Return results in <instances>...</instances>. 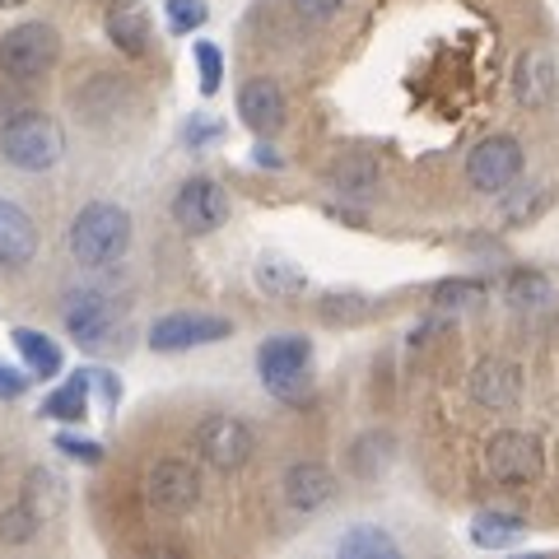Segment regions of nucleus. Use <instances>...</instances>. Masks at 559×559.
Segmentation results:
<instances>
[{
    "label": "nucleus",
    "mask_w": 559,
    "mask_h": 559,
    "mask_svg": "<svg viewBox=\"0 0 559 559\" xmlns=\"http://www.w3.org/2000/svg\"><path fill=\"white\" fill-rule=\"evenodd\" d=\"M485 294L480 280H443L439 289H433V299H439L443 308H462V304H476Z\"/></svg>",
    "instance_id": "obj_29"
},
{
    "label": "nucleus",
    "mask_w": 559,
    "mask_h": 559,
    "mask_svg": "<svg viewBox=\"0 0 559 559\" xmlns=\"http://www.w3.org/2000/svg\"><path fill=\"white\" fill-rule=\"evenodd\" d=\"M257 373H261V388H266L275 401L304 406V401L312 396V345H308V336L285 331V336L261 341Z\"/></svg>",
    "instance_id": "obj_2"
},
{
    "label": "nucleus",
    "mask_w": 559,
    "mask_h": 559,
    "mask_svg": "<svg viewBox=\"0 0 559 559\" xmlns=\"http://www.w3.org/2000/svg\"><path fill=\"white\" fill-rule=\"evenodd\" d=\"M509 299L518 308H536V304H546L550 299V280L546 275H536V271H522L509 280Z\"/></svg>",
    "instance_id": "obj_26"
},
{
    "label": "nucleus",
    "mask_w": 559,
    "mask_h": 559,
    "mask_svg": "<svg viewBox=\"0 0 559 559\" xmlns=\"http://www.w3.org/2000/svg\"><path fill=\"white\" fill-rule=\"evenodd\" d=\"M485 471L489 480L499 485H532L540 471H546V452H540L536 433H522V429H503L485 443Z\"/></svg>",
    "instance_id": "obj_7"
},
{
    "label": "nucleus",
    "mask_w": 559,
    "mask_h": 559,
    "mask_svg": "<svg viewBox=\"0 0 559 559\" xmlns=\"http://www.w3.org/2000/svg\"><path fill=\"white\" fill-rule=\"evenodd\" d=\"M145 499L159 518H187L201 503V471L182 457L154 462L145 476Z\"/></svg>",
    "instance_id": "obj_8"
},
{
    "label": "nucleus",
    "mask_w": 559,
    "mask_h": 559,
    "mask_svg": "<svg viewBox=\"0 0 559 559\" xmlns=\"http://www.w3.org/2000/svg\"><path fill=\"white\" fill-rule=\"evenodd\" d=\"M318 312L326 322H336V326H345V322H364L373 312V304H369V294H355V289H341V294H326V299L318 304Z\"/></svg>",
    "instance_id": "obj_24"
},
{
    "label": "nucleus",
    "mask_w": 559,
    "mask_h": 559,
    "mask_svg": "<svg viewBox=\"0 0 559 559\" xmlns=\"http://www.w3.org/2000/svg\"><path fill=\"white\" fill-rule=\"evenodd\" d=\"M38 527H43V518H38V509H33L28 499L0 513V540H10V546H24V540H33V536H38Z\"/></svg>",
    "instance_id": "obj_25"
},
{
    "label": "nucleus",
    "mask_w": 559,
    "mask_h": 559,
    "mask_svg": "<svg viewBox=\"0 0 559 559\" xmlns=\"http://www.w3.org/2000/svg\"><path fill=\"white\" fill-rule=\"evenodd\" d=\"M229 215H234L229 191H224L215 178H191L178 187V197H173V219H178V229L191 238L224 229Z\"/></svg>",
    "instance_id": "obj_10"
},
{
    "label": "nucleus",
    "mask_w": 559,
    "mask_h": 559,
    "mask_svg": "<svg viewBox=\"0 0 559 559\" xmlns=\"http://www.w3.org/2000/svg\"><path fill=\"white\" fill-rule=\"evenodd\" d=\"M197 66H201V94L210 98L224 84V57L215 43H197Z\"/></svg>",
    "instance_id": "obj_28"
},
{
    "label": "nucleus",
    "mask_w": 559,
    "mask_h": 559,
    "mask_svg": "<svg viewBox=\"0 0 559 559\" xmlns=\"http://www.w3.org/2000/svg\"><path fill=\"white\" fill-rule=\"evenodd\" d=\"M57 448L66 452V457H75V462H103V448L98 443H90V439H75V433H61V439H57Z\"/></svg>",
    "instance_id": "obj_31"
},
{
    "label": "nucleus",
    "mask_w": 559,
    "mask_h": 559,
    "mask_svg": "<svg viewBox=\"0 0 559 559\" xmlns=\"http://www.w3.org/2000/svg\"><path fill=\"white\" fill-rule=\"evenodd\" d=\"M24 112H33V103H28L24 94H14V90L0 94V127H10V121L24 117Z\"/></svg>",
    "instance_id": "obj_33"
},
{
    "label": "nucleus",
    "mask_w": 559,
    "mask_h": 559,
    "mask_svg": "<svg viewBox=\"0 0 559 559\" xmlns=\"http://www.w3.org/2000/svg\"><path fill=\"white\" fill-rule=\"evenodd\" d=\"M61 322L66 331L75 336V345L84 349H103L112 336H121V299H112L108 289H94V285H80L66 294L61 304Z\"/></svg>",
    "instance_id": "obj_5"
},
{
    "label": "nucleus",
    "mask_w": 559,
    "mask_h": 559,
    "mask_svg": "<svg viewBox=\"0 0 559 559\" xmlns=\"http://www.w3.org/2000/svg\"><path fill=\"white\" fill-rule=\"evenodd\" d=\"M20 5H28V0H0V10H20Z\"/></svg>",
    "instance_id": "obj_36"
},
{
    "label": "nucleus",
    "mask_w": 559,
    "mask_h": 559,
    "mask_svg": "<svg viewBox=\"0 0 559 559\" xmlns=\"http://www.w3.org/2000/svg\"><path fill=\"white\" fill-rule=\"evenodd\" d=\"M14 349H20L24 369L33 378H57L61 373V345L51 341V336H43V331L20 326V331H14Z\"/></svg>",
    "instance_id": "obj_19"
},
{
    "label": "nucleus",
    "mask_w": 559,
    "mask_h": 559,
    "mask_svg": "<svg viewBox=\"0 0 559 559\" xmlns=\"http://www.w3.org/2000/svg\"><path fill=\"white\" fill-rule=\"evenodd\" d=\"M229 336H234V322L215 318V312H164V318H154L150 331H145L150 349H159V355L215 345V341H229Z\"/></svg>",
    "instance_id": "obj_9"
},
{
    "label": "nucleus",
    "mask_w": 559,
    "mask_h": 559,
    "mask_svg": "<svg viewBox=\"0 0 559 559\" xmlns=\"http://www.w3.org/2000/svg\"><path fill=\"white\" fill-rule=\"evenodd\" d=\"M28 382H33V373L24 369H10V364H0V401H14V396H24L28 392Z\"/></svg>",
    "instance_id": "obj_32"
},
{
    "label": "nucleus",
    "mask_w": 559,
    "mask_h": 559,
    "mask_svg": "<svg viewBox=\"0 0 559 559\" xmlns=\"http://www.w3.org/2000/svg\"><path fill=\"white\" fill-rule=\"evenodd\" d=\"M90 378H94V388H98V396H103V411H112L117 401H121V388H117V378L108 373V369H90Z\"/></svg>",
    "instance_id": "obj_34"
},
{
    "label": "nucleus",
    "mask_w": 559,
    "mask_h": 559,
    "mask_svg": "<svg viewBox=\"0 0 559 559\" xmlns=\"http://www.w3.org/2000/svg\"><path fill=\"white\" fill-rule=\"evenodd\" d=\"M331 187H336L341 197H364V191L378 187V164L364 159V154H349V159L331 168Z\"/></svg>",
    "instance_id": "obj_22"
},
{
    "label": "nucleus",
    "mask_w": 559,
    "mask_h": 559,
    "mask_svg": "<svg viewBox=\"0 0 559 559\" xmlns=\"http://www.w3.org/2000/svg\"><path fill=\"white\" fill-rule=\"evenodd\" d=\"M336 550L345 559H392L396 555V540L388 532H378V527H355V532L341 536Z\"/></svg>",
    "instance_id": "obj_23"
},
{
    "label": "nucleus",
    "mask_w": 559,
    "mask_h": 559,
    "mask_svg": "<svg viewBox=\"0 0 559 559\" xmlns=\"http://www.w3.org/2000/svg\"><path fill=\"white\" fill-rule=\"evenodd\" d=\"M555 90H559V70H555L550 51H540V47L522 51L518 66H513V98L527 112H540L555 103Z\"/></svg>",
    "instance_id": "obj_13"
},
{
    "label": "nucleus",
    "mask_w": 559,
    "mask_h": 559,
    "mask_svg": "<svg viewBox=\"0 0 559 559\" xmlns=\"http://www.w3.org/2000/svg\"><path fill=\"white\" fill-rule=\"evenodd\" d=\"M522 522L518 518H509V513H480L476 522H471V540H476L480 550H509V546H518L522 540Z\"/></svg>",
    "instance_id": "obj_21"
},
{
    "label": "nucleus",
    "mask_w": 559,
    "mask_h": 559,
    "mask_svg": "<svg viewBox=\"0 0 559 559\" xmlns=\"http://www.w3.org/2000/svg\"><path fill=\"white\" fill-rule=\"evenodd\" d=\"M131 248V215L112 201H90L70 224V257L90 271L121 261Z\"/></svg>",
    "instance_id": "obj_1"
},
{
    "label": "nucleus",
    "mask_w": 559,
    "mask_h": 559,
    "mask_svg": "<svg viewBox=\"0 0 559 559\" xmlns=\"http://www.w3.org/2000/svg\"><path fill=\"white\" fill-rule=\"evenodd\" d=\"M257 164H266V168H280V154H271V145H261V150H257Z\"/></svg>",
    "instance_id": "obj_35"
},
{
    "label": "nucleus",
    "mask_w": 559,
    "mask_h": 559,
    "mask_svg": "<svg viewBox=\"0 0 559 559\" xmlns=\"http://www.w3.org/2000/svg\"><path fill=\"white\" fill-rule=\"evenodd\" d=\"M471 396L485 411H513L522 401V369L509 359H480L476 373H471Z\"/></svg>",
    "instance_id": "obj_14"
},
{
    "label": "nucleus",
    "mask_w": 559,
    "mask_h": 559,
    "mask_svg": "<svg viewBox=\"0 0 559 559\" xmlns=\"http://www.w3.org/2000/svg\"><path fill=\"white\" fill-rule=\"evenodd\" d=\"M238 117L252 135H275L285 127V94L275 80H248L238 90Z\"/></svg>",
    "instance_id": "obj_15"
},
{
    "label": "nucleus",
    "mask_w": 559,
    "mask_h": 559,
    "mask_svg": "<svg viewBox=\"0 0 559 559\" xmlns=\"http://www.w3.org/2000/svg\"><path fill=\"white\" fill-rule=\"evenodd\" d=\"M466 178L476 191H509L522 178V145L513 135H489L471 150Z\"/></svg>",
    "instance_id": "obj_11"
},
{
    "label": "nucleus",
    "mask_w": 559,
    "mask_h": 559,
    "mask_svg": "<svg viewBox=\"0 0 559 559\" xmlns=\"http://www.w3.org/2000/svg\"><path fill=\"white\" fill-rule=\"evenodd\" d=\"M0 154L20 173H47L66 159V131L43 112H24L0 127Z\"/></svg>",
    "instance_id": "obj_3"
},
{
    "label": "nucleus",
    "mask_w": 559,
    "mask_h": 559,
    "mask_svg": "<svg viewBox=\"0 0 559 559\" xmlns=\"http://www.w3.org/2000/svg\"><path fill=\"white\" fill-rule=\"evenodd\" d=\"M257 285L266 294H275V299H294V294L308 289V271L289 257H261L257 261Z\"/></svg>",
    "instance_id": "obj_20"
},
{
    "label": "nucleus",
    "mask_w": 559,
    "mask_h": 559,
    "mask_svg": "<svg viewBox=\"0 0 559 559\" xmlns=\"http://www.w3.org/2000/svg\"><path fill=\"white\" fill-rule=\"evenodd\" d=\"M90 369H80V373H70L66 378V388H57L47 401H43V415L47 419H61V425H75V419L90 415Z\"/></svg>",
    "instance_id": "obj_18"
},
{
    "label": "nucleus",
    "mask_w": 559,
    "mask_h": 559,
    "mask_svg": "<svg viewBox=\"0 0 559 559\" xmlns=\"http://www.w3.org/2000/svg\"><path fill=\"white\" fill-rule=\"evenodd\" d=\"M61 57V38L57 28L43 24V20H28V24H14L5 38H0V75L10 84H28V80H43L51 66Z\"/></svg>",
    "instance_id": "obj_4"
},
{
    "label": "nucleus",
    "mask_w": 559,
    "mask_h": 559,
    "mask_svg": "<svg viewBox=\"0 0 559 559\" xmlns=\"http://www.w3.org/2000/svg\"><path fill=\"white\" fill-rule=\"evenodd\" d=\"M108 38L117 43V51L127 57H140L150 51V38H154V20L140 0H112L108 5Z\"/></svg>",
    "instance_id": "obj_17"
},
{
    "label": "nucleus",
    "mask_w": 559,
    "mask_h": 559,
    "mask_svg": "<svg viewBox=\"0 0 559 559\" xmlns=\"http://www.w3.org/2000/svg\"><path fill=\"white\" fill-rule=\"evenodd\" d=\"M191 448H197V457L210 471L234 476V471H242L252 462L257 433H252L248 419H238V415H205L197 425V433H191Z\"/></svg>",
    "instance_id": "obj_6"
},
{
    "label": "nucleus",
    "mask_w": 559,
    "mask_h": 559,
    "mask_svg": "<svg viewBox=\"0 0 559 559\" xmlns=\"http://www.w3.org/2000/svg\"><path fill=\"white\" fill-rule=\"evenodd\" d=\"M38 252V224L14 201H0V271H20Z\"/></svg>",
    "instance_id": "obj_16"
},
{
    "label": "nucleus",
    "mask_w": 559,
    "mask_h": 559,
    "mask_svg": "<svg viewBox=\"0 0 559 559\" xmlns=\"http://www.w3.org/2000/svg\"><path fill=\"white\" fill-rule=\"evenodd\" d=\"M205 24V0H168V28L178 33H197Z\"/></svg>",
    "instance_id": "obj_27"
},
{
    "label": "nucleus",
    "mask_w": 559,
    "mask_h": 559,
    "mask_svg": "<svg viewBox=\"0 0 559 559\" xmlns=\"http://www.w3.org/2000/svg\"><path fill=\"white\" fill-rule=\"evenodd\" d=\"M304 24H331L345 10V0H289Z\"/></svg>",
    "instance_id": "obj_30"
},
{
    "label": "nucleus",
    "mask_w": 559,
    "mask_h": 559,
    "mask_svg": "<svg viewBox=\"0 0 559 559\" xmlns=\"http://www.w3.org/2000/svg\"><path fill=\"white\" fill-rule=\"evenodd\" d=\"M341 499V480H336V471H326L322 462H294L285 471V503L294 513H322L331 509V503Z\"/></svg>",
    "instance_id": "obj_12"
}]
</instances>
